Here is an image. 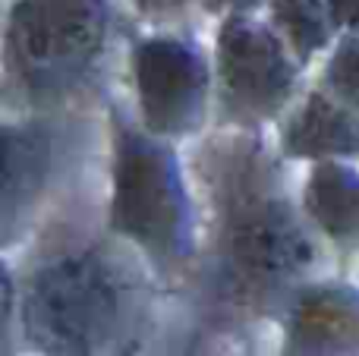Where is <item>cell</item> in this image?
Returning a JSON list of instances; mask_svg holds the SVG:
<instances>
[{
  "label": "cell",
  "mask_w": 359,
  "mask_h": 356,
  "mask_svg": "<svg viewBox=\"0 0 359 356\" xmlns=\"http://www.w3.org/2000/svg\"><path fill=\"white\" fill-rule=\"evenodd\" d=\"M205 193L202 287L224 313L284 315L322 265L316 224L287 193L255 130H230L198 149Z\"/></svg>",
  "instance_id": "cell-1"
},
{
  "label": "cell",
  "mask_w": 359,
  "mask_h": 356,
  "mask_svg": "<svg viewBox=\"0 0 359 356\" xmlns=\"http://www.w3.org/2000/svg\"><path fill=\"white\" fill-rule=\"evenodd\" d=\"M16 325L41 353L142 350L155 331V287L114 243L69 240L29 265Z\"/></svg>",
  "instance_id": "cell-2"
},
{
  "label": "cell",
  "mask_w": 359,
  "mask_h": 356,
  "mask_svg": "<svg viewBox=\"0 0 359 356\" xmlns=\"http://www.w3.org/2000/svg\"><path fill=\"white\" fill-rule=\"evenodd\" d=\"M120 19L111 0H13L4 25L10 111L67 114L104 88Z\"/></svg>",
  "instance_id": "cell-3"
},
{
  "label": "cell",
  "mask_w": 359,
  "mask_h": 356,
  "mask_svg": "<svg viewBox=\"0 0 359 356\" xmlns=\"http://www.w3.org/2000/svg\"><path fill=\"white\" fill-rule=\"evenodd\" d=\"M107 227L161 278H180L198 262L202 221L174 142L126 120L117 107L111 111Z\"/></svg>",
  "instance_id": "cell-4"
},
{
  "label": "cell",
  "mask_w": 359,
  "mask_h": 356,
  "mask_svg": "<svg viewBox=\"0 0 359 356\" xmlns=\"http://www.w3.org/2000/svg\"><path fill=\"white\" fill-rule=\"evenodd\" d=\"M215 117L224 130H259L299 95L303 63L271 22L252 13L221 16L215 35Z\"/></svg>",
  "instance_id": "cell-5"
},
{
  "label": "cell",
  "mask_w": 359,
  "mask_h": 356,
  "mask_svg": "<svg viewBox=\"0 0 359 356\" xmlns=\"http://www.w3.org/2000/svg\"><path fill=\"white\" fill-rule=\"evenodd\" d=\"M130 76L139 123L170 142L205 130L215 101V63L180 32H151L130 44Z\"/></svg>",
  "instance_id": "cell-6"
},
{
  "label": "cell",
  "mask_w": 359,
  "mask_h": 356,
  "mask_svg": "<svg viewBox=\"0 0 359 356\" xmlns=\"http://www.w3.org/2000/svg\"><path fill=\"white\" fill-rule=\"evenodd\" d=\"M88 123L63 114L4 120V252L10 256L76 167Z\"/></svg>",
  "instance_id": "cell-7"
},
{
  "label": "cell",
  "mask_w": 359,
  "mask_h": 356,
  "mask_svg": "<svg viewBox=\"0 0 359 356\" xmlns=\"http://www.w3.org/2000/svg\"><path fill=\"white\" fill-rule=\"evenodd\" d=\"M280 322L287 353H353L359 350V290L309 281L290 296Z\"/></svg>",
  "instance_id": "cell-8"
},
{
  "label": "cell",
  "mask_w": 359,
  "mask_h": 356,
  "mask_svg": "<svg viewBox=\"0 0 359 356\" xmlns=\"http://www.w3.org/2000/svg\"><path fill=\"white\" fill-rule=\"evenodd\" d=\"M278 145L290 161H353L359 158V111L328 88H312L287 111Z\"/></svg>",
  "instance_id": "cell-9"
},
{
  "label": "cell",
  "mask_w": 359,
  "mask_h": 356,
  "mask_svg": "<svg viewBox=\"0 0 359 356\" xmlns=\"http://www.w3.org/2000/svg\"><path fill=\"white\" fill-rule=\"evenodd\" d=\"M299 202L322 240L341 252H359V170L353 164L341 158L316 161Z\"/></svg>",
  "instance_id": "cell-10"
},
{
  "label": "cell",
  "mask_w": 359,
  "mask_h": 356,
  "mask_svg": "<svg viewBox=\"0 0 359 356\" xmlns=\"http://www.w3.org/2000/svg\"><path fill=\"white\" fill-rule=\"evenodd\" d=\"M268 22L278 29L303 67L328 54L341 38L328 0H268Z\"/></svg>",
  "instance_id": "cell-11"
},
{
  "label": "cell",
  "mask_w": 359,
  "mask_h": 356,
  "mask_svg": "<svg viewBox=\"0 0 359 356\" xmlns=\"http://www.w3.org/2000/svg\"><path fill=\"white\" fill-rule=\"evenodd\" d=\"M322 82L334 98L359 111V32H341L322 67Z\"/></svg>",
  "instance_id": "cell-12"
},
{
  "label": "cell",
  "mask_w": 359,
  "mask_h": 356,
  "mask_svg": "<svg viewBox=\"0 0 359 356\" xmlns=\"http://www.w3.org/2000/svg\"><path fill=\"white\" fill-rule=\"evenodd\" d=\"M130 6L151 25H183L198 0H130Z\"/></svg>",
  "instance_id": "cell-13"
},
{
  "label": "cell",
  "mask_w": 359,
  "mask_h": 356,
  "mask_svg": "<svg viewBox=\"0 0 359 356\" xmlns=\"http://www.w3.org/2000/svg\"><path fill=\"white\" fill-rule=\"evenodd\" d=\"M198 6L211 16H230V13H255L268 6V0H198Z\"/></svg>",
  "instance_id": "cell-14"
},
{
  "label": "cell",
  "mask_w": 359,
  "mask_h": 356,
  "mask_svg": "<svg viewBox=\"0 0 359 356\" xmlns=\"http://www.w3.org/2000/svg\"><path fill=\"white\" fill-rule=\"evenodd\" d=\"M341 32H359V0H328Z\"/></svg>",
  "instance_id": "cell-15"
}]
</instances>
